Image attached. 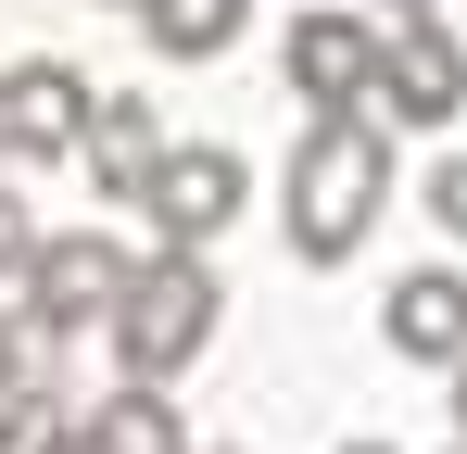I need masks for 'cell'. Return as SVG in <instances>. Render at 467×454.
I'll return each mask as SVG.
<instances>
[{"mask_svg": "<svg viewBox=\"0 0 467 454\" xmlns=\"http://www.w3.org/2000/svg\"><path fill=\"white\" fill-rule=\"evenodd\" d=\"M379 202H391V114H379V101H354V114H316V127H304V151H291V177H278L291 253H304V265H341V253H367Z\"/></svg>", "mask_w": 467, "mask_h": 454, "instance_id": "1", "label": "cell"}, {"mask_svg": "<svg viewBox=\"0 0 467 454\" xmlns=\"http://www.w3.org/2000/svg\"><path fill=\"white\" fill-rule=\"evenodd\" d=\"M215 315H228L215 265L164 240V253H140V278H127V303H114V366L127 378H177L202 341H215Z\"/></svg>", "mask_w": 467, "mask_h": 454, "instance_id": "2", "label": "cell"}, {"mask_svg": "<svg viewBox=\"0 0 467 454\" xmlns=\"http://www.w3.org/2000/svg\"><path fill=\"white\" fill-rule=\"evenodd\" d=\"M127 278H140V253L101 240V227H64V240H38V253L13 265V291H26V315H38L51 341H64V328H114Z\"/></svg>", "mask_w": 467, "mask_h": 454, "instance_id": "3", "label": "cell"}, {"mask_svg": "<svg viewBox=\"0 0 467 454\" xmlns=\"http://www.w3.org/2000/svg\"><path fill=\"white\" fill-rule=\"evenodd\" d=\"M379 51H391V13H291V38H278V64L304 88V114H354V101H379Z\"/></svg>", "mask_w": 467, "mask_h": 454, "instance_id": "4", "label": "cell"}, {"mask_svg": "<svg viewBox=\"0 0 467 454\" xmlns=\"http://www.w3.org/2000/svg\"><path fill=\"white\" fill-rule=\"evenodd\" d=\"M240 202H253V164L215 139H177L152 164V190H140V215H152V240H177V253H202V240H228Z\"/></svg>", "mask_w": 467, "mask_h": 454, "instance_id": "5", "label": "cell"}, {"mask_svg": "<svg viewBox=\"0 0 467 454\" xmlns=\"http://www.w3.org/2000/svg\"><path fill=\"white\" fill-rule=\"evenodd\" d=\"M379 114H391V127H455V114H467V38L442 26V13H391Z\"/></svg>", "mask_w": 467, "mask_h": 454, "instance_id": "6", "label": "cell"}, {"mask_svg": "<svg viewBox=\"0 0 467 454\" xmlns=\"http://www.w3.org/2000/svg\"><path fill=\"white\" fill-rule=\"evenodd\" d=\"M88 101H101V88H88L77 64H51V51L13 64L0 76V164H64V151L88 139Z\"/></svg>", "mask_w": 467, "mask_h": 454, "instance_id": "7", "label": "cell"}, {"mask_svg": "<svg viewBox=\"0 0 467 454\" xmlns=\"http://www.w3.org/2000/svg\"><path fill=\"white\" fill-rule=\"evenodd\" d=\"M77 151H88V177H101V202H140V190H152V164H164L177 139H164V114L140 101V88H101Z\"/></svg>", "mask_w": 467, "mask_h": 454, "instance_id": "8", "label": "cell"}, {"mask_svg": "<svg viewBox=\"0 0 467 454\" xmlns=\"http://www.w3.org/2000/svg\"><path fill=\"white\" fill-rule=\"evenodd\" d=\"M391 354L404 366H467V278L455 265H417V278H391Z\"/></svg>", "mask_w": 467, "mask_h": 454, "instance_id": "9", "label": "cell"}, {"mask_svg": "<svg viewBox=\"0 0 467 454\" xmlns=\"http://www.w3.org/2000/svg\"><path fill=\"white\" fill-rule=\"evenodd\" d=\"M88 454H190L177 404H164V378H114V391L88 404Z\"/></svg>", "mask_w": 467, "mask_h": 454, "instance_id": "10", "label": "cell"}, {"mask_svg": "<svg viewBox=\"0 0 467 454\" xmlns=\"http://www.w3.org/2000/svg\"><path fill=\"white\" fill-rule=\"evenodd\" d=\"M240 26H253V0H140V38L164 64H215V51H240Z\"/></svg>", "mask_w": 467, "mask_h": 454, "instance_id": "11", "label": "cell"}, {"mask_svg": "<svg viewBox=\"0 0 467 454\" xmlns=\"http://www.w3.org/2000/svg\"><path fill=\"white\" fill-rule=\"evenodd\" d=\"M51 417H64V391H51V378H13V391H0V454H38Z\"/></svg>", "mask_w": 467, "mask_h": 454, "instance_id": "12", "label": "cell"}, {"mask_svg": "<svg viewBox=\"0 0 467 454\" xmlns=\"http://www.w3.org/2000/svg\"><path fill=\"white\" fill-rule=\"evenodd\" d=\"M430 215H442V240H467V151L430 164Z\"/></svg>", "mask_w": 467, "mask_h": 454, "instance_id": "13", "label": "cell"}, {"mask_svg": "<svg viewBox=\"0 0 467 454\" xmlns=\"http://www.w3.org/2000/svg\"><path fill=\"white\" fill-rule=\"evenodd\" d=\"M26 253H38V227H26V202H13V177H0V278H13Z\"/></svg>", "mask_w": 467, "mask_h": 454, "instance_id": "14", "label": "cell"}, {"mask_svg": "<svg viewBox=\"0 0 467 454\" xmlns=\"http://www.w3.org/2000/svg\"><path fill=\"white\" fill-rule=\"evenodd\" d=\"M38 454H88V404H64V417H51V442Z\"/></svg>", "mask_w": 467, "mask_h": 454, "instance_id": "15", "label": "cell"}, {"mask_svg": "<svg viewBox=\"0 0 467 454\" xmlns=\"http://www.w3.org/2000/svg\"><path fill=\"white\" fill-rule=\"evenodd\" d=\"M379 13H442V0H379Z\"/></svg>", "mask_w": 467, "mask_h": 454, "instance_id": "16", "label": "cell"}, {"mask_svg": "<svg viewBox=\"0 0 467 454\" xmlns=\"http://www.w3.org/2000/svg\"><path fill=\"white\" fill-rule=\"evenodd\" d=\"M455 429H467V366H455Z\"/></svg>", "mask_w": 467, "mask_h": 454, "instance_id": "17", "label": "cell"}, {"mask_svg": "<svg viewBox=\"0 0 467 454\" xmlns=\"http://www.w3.org/2000/svg\"><path fill=\"white\" fill-rule=\"evenodd\" d=\"M341 454H391V442H341Z\"/></svg>", "mask_w": 467, "mask_h": 454, "instance_id": "18", "label": "cell"}, {"mask_svg": "<svg viewBox=\"0 0 467 454\" xmlns=\"http://www.w3.org/2000/svg\"><path fill=\"white\" fill-rule=\"evenodd\" d=\"M101 13H140V0H101Z\"/></svg>", "mask_w": 467, "mask_h": 454, "instance_id": "19", "label": "cell"}, {"mask_svg": "<svg viewBox=\"0 0 467 454\" xmlns=\"http://www.w3.org/2000/svg\"><path fill=\"white\" fill-rule=\"evenodd\" d=\"M455 454H467V442H455Z\"/></svg>", "mask_w": 467, "mask_h": 454, "instance_id": "20", "label": "cell"}]
</instances>
